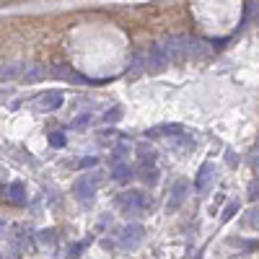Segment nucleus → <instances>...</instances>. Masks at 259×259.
<instances>
[{"label":"nucleus","mask_w":259,"mask_h":259,"mask_svg":"<svg viewBox=\"0 0 259 259\" xmlns=\"http://www.w3.org/2000/svg\"><path fill=\"white\" fill-rule=\"evenodd\" d=\"M161 47H163V52H166L168 62H174V65H179V62H184V60H189V57L202 55V52H200V39L187 36V34L168 36Z\"/></svg>","instance_id":"f257e3e1"},{"label":"nucleus","mask_w":259,"mask_h":259,"mask_svg":"<svg viewBox=\"0 0 259 259\" xmlns=\"http://www.w3.org/2000/svg\"><path fill=\"white\" fill-rule=\"evenodd\" d=\"M145 194L143 192H138V189H133V192H124V194H119L117 197V207H119V212L122 215H127V218H138V215H143L145 212Z\"/></svg>","instance_id":"f03ea898"},{"label":"nucleus","mask_w":259,"mask_h":259,"mask_svg":"<svg viewBox=\"0 0 259 259\" xmlns=\"http://www.w3.org/2000/svg\"><path fill=\"white\" fill-rule=\"evenodd\" d=\"M101 174H85V177H78L75 182H73V187H70V192H73V197L75 200H80V202H89V200H94V194H96V187L101 184Z\"/></svg>","instance_id":"7ed1b4c3"},{"label":"nucleus","mask_w":259,"mask_h":259,"mask_svg":"<svg viewBox=\"0 0 259 259\" xmlns=\"http://www.w3.org/2000/svg\"><path fill=\"white\" fill-rule=\"evenodd\" d=\"M145 60H148V73H161L168 65V57L161 45H150V50L145 52Z\"/></svg>","instance_id":"20e7f679"},{"label":"nucleus","mask_w":259,"mask_h":259,"mask_svg":"<svg viewBox=\"0 0 259 259\" xmlns=\"http://www.w3.org/2000/svg\"><path fill=\"white\" fill-rule=\"evenodd\" d=\"M187 192H189V182L187 179H177L174 187H171V197H168V212H177L182 207V202L187 200Z\"/></svg>","instance_id":"39448f33"},{"label":"nucleus","mask_w":259,"mask_h":259,"mask_svg":"<svg viewBox=\"0 0 259 259\" xmlns=\"http://www.w3.org/2000/svg\"><path fill=\"white\" fill-rule=\"evenodd\" d=\"M212 182H215V166H212V161H205V163L200 166V171H197V179H194V189H197L200 194H205V192L212 187Z\"/></svg>","instance_id":"423d86ee"},{"label":"nucleus","mask_w":259,"mask_h":259,"mask_svg":"<svg viewBox=\"0 0 259 259\" xmlns=\"http://www.w3.org/2000/svg\"><path fill=\"white\" fill-rule=\"evenodd\" d=\"M143 236H145V231H143V226H138V223H130L124 231H122V246H127V249H135L140 241H143Z\"/></svg>","instance_id":"0eeeda50"},{"label":"nucleus","mask_w":259,"mask_h":259,"mask_svg":"<svg viewBox=\"0 0 259 259\" xmlns=\"http://www.w3.org/2000/svg\"><path fill=\"white\" fill-rule=\"evenodd\" d=\"M36 106H39V112H57L60 106H62V94H60V91L41 94V96L36 99Z\"/></svg>","instance_id":"6e6552de"},{"label":"nucleus","mask_w":259,"mask_h":259,"mask_svg":"<svg viewBox=\"0 0 259 259\" xmlns=\"http://www.w3.org/2000/svg\"><path fill=\"white\" fill-rule=\"evenodd\" d=\"M6 197H8V202H13V205H26V187L21 184V182L8 184V189H6Z\"/></svg>","instance_id":"1a4fd4ad"},{"label":"nucleus","mask_w":259,"mask_h":259,"mask_svg":"<svg viewBox=\"0 0 259 259\" xmlns=\"http://www.w3.org/2000/svg\"><path fill=\"white\" fill-rule=\"evenodd\" d=\"M143 70H148V60H145V52H135L133 55V62H130V68H127V73L130 75H140Z\"/></svg>","instance_id":"9d476101"},{"label":"nucleus","mask_w":259,"mask_h":259,"mask_svg":"<svg viewBox=\"0 0 259 259\" xmlns=\"http://www.w3.org/2000/svg\"><path fill=\"white\" fill-rule=\"evenodd\" d=\"M133 174H135V171H133V166H130V163H114L112 179L124 184V182H130V179H133Z\"/></svg>","instance_id":"9b49d317"},{"label":"nucleus","mask_w":259,"mask_h":259,"mask_svg":"<svg viewBox=\"0 0 259 259\" xmlns=\"http://www.w3.org/2000/svg\"><path fill=\"white\" fill-rule=\"evenodd\" d=\"M138 158H140L143 166H145V163H153V161H156V148H153V145H140V148H138Z\"/></svg>","instance_id":"f8f14e48"},{"label":"nucleus","mask_w":259,"mask_h":259,"mask_svg":"<svg viewBox=\"0 0 259 259\" xmlns=\"http://www.w3.org/2000/svg\"><path fill=\"white\" fill-rule=\"evenodd\" d=\"M140 177H143V182H145V184H156V182H158V171H156V166H153V163H145V166H143V171H140Z\"/></svg>","instance_id":"ddd939ff"},{"label":"nucleus","mask_w":259,"mask_h":259,"mask_svg":"<svg viewBox=\"0 0 259 259\" xmlns=\"http://www.w3.org/2000/svg\"><path fill=\"white\" fill-rule=\"evenodd\" d=\"M45 75H47V70L41 68V65H34L31 70H26V73H24V80H26V83H36V80H41Z\"/></svg>","instance_id":"4468645a"},{"label":"nucleus","mask_w":259,"mask_h":259,"mask_svg":"<svg viewBox=\"0 0 259 259\" xmlns=\"http://www.w3.org/2000/svg\"><path fill=\"white\" fill-rule=\"evenodd\" d=\"M184 130L182 124H166V127H156L153 133H148V135H182Z\"/></svg>","instance_id":"2eb2a0df"},{"label":"nucleus","mask_w":259,"mask_h":259,"mask_svg":"<svg viewBox=\"0 0 259 259\" xmlns=\"http://www.w3.org/2000/svg\"><path fill=\"white\" fill-rule=\"evenodd\" d=\"M244 223L259 231V205H256V207H249V210H246V215H244Z\"/></svg>","instance_id":"dca6fc26"},{"label":"nucleus","mask_w":259,"mask_h":259,"mask_svg":"<svg viewBox=\"0 0 259 259\" xmlns=\"http://www.w3.org/2000/svg\"><path fill=\"white\" fill-rule=\"evenodd\" d=\"M21 73H24V65H8L6 70H0V80H11V78H16Z\"/></svg>","instance_id":"f3484780"},{"label":"nucleus","mask_w":259,"mask_h":259,"mask_svg":"<svg viewBox=\"0 0 259 259\" xmlns=\"http://www.w3.org/2000/svg\"><path fill=\"white\" fill-rule=\"evenodd\" d=\"M36 239L41 246H55V231H39Z\"/></svg>","instance_id":"a211bd4d"},{"label":"nucleus","mask_w":259,"mask_h":259,"mask_svg":"<svg viewBox=\"0 0 259 259\" xmlns=\"http://www.w3.org/2000/svg\"><path fill=\"white\" fill-rule=\"evenodd\" d=\"M127 153H130V145H124V143H122V145H117V148H114V153H112V163H119Z\"/></svg>","instance_id":"6ab92c4d"},{"label":"nucleus","mask_w":259,"mask_h":259,"mask_svg":"<svg viewBox=\"0 0 259 259\" xmlns=\"http://www.w3.org/2000/svg\"><path fill=\"white\" fill-rule=\"evenodd\" d=\"M246 194H249L251 202H259V179H254V182L246 187Z\"/></svg>","instance_id":"aec40b11"},{"label":"nucleus","mask_w":259,"mask_h":259,"mask_svg":"<svg viewBox=\"0 0 259 259\" xmlns=\"http://www.w3.org/2000/svg\"><path fill=\"white\" fill-rule=\"evenodd\" d=\"M89 124H91V114H80V117L73 119L70 127H73V130H80V127H89Z\"/></svg>","instance_id":"412c9836"},{"label":"nucleus","mask_w":259,"mask_h":259,"mask_svg":"<svg viewBox=\"0 0 259 259\" xmlns=\"http://www.w3.org/2000/svg\"><path fill=\"white\" fill-rule=\"evenodd\" d=\"M85 246H89V241H78V244H70L68 246V256H78Z\"/></svg>","instance_id":"4be33fe9"},{"label":"nucleus","mask_w":259,"mask_h":259,"mask_svg":"<svg viewBox=\"0 0 259 259\" xmlns=\"http://www.w3.org/2000/svg\"><path fill=\"white\" fill-rule=\"evenodd\" d=\"M236 210H239V202H236V200H233V202H228V205H226V212H223V218H221V221H223V223H228V221H231V215H233Z\"/></svg>","instance_id":"5701e85b"},{"label":"nucleus","mask_w":259,"mask_h":259,"mask_svg":"<svg viewBox=\"0 0 259 259\" xmlns=\"http://www.w3.org/2000/svg\"><path fill=\"white\" fill-rule=\"evenodd\" d=\"M50 143H52L55 148H62L68 140H65V135H62V133H52V135H50Z\"/></svg>","instance_id":"b1692460"},{"label":"nucleus","mask_w":259,"mask_h":259,"mask_svg":"<svg viewBox=\"0 0 259 259\" xmlns=\"http://www.w3.org/2000/svg\"><path fill=\"white\" fill-rule=\"evenodd\" d=\"M119 119H122V109H112L104 114V122H119Z\"/></svg>","instance_id":"393cba45"},{"label":"nucleus","mask_w":259,"mask_h":259,"mask_svg":"<svg viewBox=\"0 0 259 259\" xmlns=\"http://www.w3.org/2000/svg\"><path fill=\"white\" fill-rule=\"evenodd\" d=\"M96 163H99V161H96L94 156H91V158H83V161H78V166H80V168H94Z\"/></svg>","instance_id":"a878e982"},{"label":"nucleus","mask_w":259,"mask_h":259,"mask_svg":"<svg viewBox=\"0 0 259 259\" xmlns=\"http://www.w3.org/2000/svg\"><path fill=\"white\" fill-rule=\"evenodd\" d=\"M226 161H228V163H233V166H236V161H239V158H236V153H226Z\"/></svg>","instance_id":"bb28decb"},{"label":"nucleus","mask_w":259,"mask_h":259,"mask_svg":"<svg viewBox=\"0 0 259 259\" xmlns=\"http://www.w3.org/2000/svg\"><path fill=\"white\" fill-rule=\"evenodd\" d=\"M254 171H256V177H259V156L254 158Z\"/></svg>","instance_id":"cd10ccee"},{"label":"nucleus","mask_w":259,"mask_h":259,"mask_svg":"<svg viewBox=\"0 0 259 259\" xmlns=\"http://www.w3.org/2000/svg\"><path fill=\"white\" fill-rule=\"evenodd\" d=\"M256 156H259V138H256Z\"/></svg>","instance_id":"c85d7f7f"},{"label":"nucleus","mask_w":259,"mask_h":259,"mask_svg":"<svg viewBox=\"0 0 259 259\" xmlns=\"http://www.w3.org/2000/svg\"><path fill=\"white\" fill-rule=\"evenodd\" d=\"M0 228H3V223H0Z\"/></svg>","instance_id":"c756f323"},{"label":"nucleus","mask_w":259,"mask_h":259,"mask_svg":"<svg viewBox=\"0 0 259 259\" xmlns=\"http://www.w3.org/2000/svg\"><path fill=\"white\" fill-rule=\"evenodd\" d=\"M236 259H241V256H236Z\"/></svg>","instance_id":"7c9ffc66"},{"label":"nucleus","mask_w":259,"mask_h":259,"mask_svg":"<svg viewBox=\"0 0 259 259\" xmlns=\"http://www.w3.org/2000/svg\"><path fill=\"white\" fill-rule=\"evenodd\" d=\"M0 259H3V256H0Z\"/></svg>","instance_id":"2f4dec72"}]
</instances>
